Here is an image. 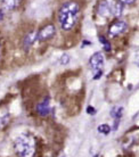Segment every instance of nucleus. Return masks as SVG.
I'll list each match as a JSON object with an SVG mask.
<instances>
[{
  "instance_id": "f3484780",
  "label": "nucleus",
  "mask_w": 139,
  "mask_h": 157,
  "mask_svg": "<svg viewBox=\"0 0 139 157\" xmlns=\"http://www.w3.org/2000/svg\"><path fill=\"white\" fill-rule=\"evenodd\" d=\"M2 16H4V9H0V20L2 18Z\"/></svg>"
},
{
  "instance_id": "ddd939ff",
  "label": "nucleus",
  "mask_w": 139,
  "mask_h": 157,
  "mask_svg": "<svg viewBox=\"0 0 139 157\" xmlns=\"http://www.w3.org/2000/svg\"><path fill=\"white\" fill-rule=\"evenodd\" d=\"M70 60H71L70 55H68V54H63L60 58V63L62 64V65H68V64L70 63Z\"/></svg>"
},
{
  "instance_id": "4468645a",
  "label": "nucleus",
  "mask_w": 139,
  "mask_h": 157,
  "mask_svg": "<svg viewBox=\"0 0 139 157\" xmlns=\"http://www.w3.org/2000/svg\"><path fill=\"white\" fill-rule=\"evenodd\" d=\"M8 117L5 116V115H0V129H2L6 124H7Z\"/></svg>"
},
{
  "instance_id": "f8f14e48",
  "label": "nucleus",
  "mask_w": 139,
  "mask_h": 157,
  "mask_svg": "<svg viewBox=\"0 0 139 157\" xmlns=\"http://www.w3.org/2000/svg\"><path fill=\"white\" fill-rule=\"evenodd\" d=\"M98 132L106 136V134H108L111 132V128H110V125H107V124H100V125L98 126Z\"/></svg>"
},
{
  "instance_id": "2eb2a0df",
  "label": "nucleus",
  "mask_w": 139,
  "mask_h": 157,
  "mask_svg": "<svg viewBox=\"0 0 139 157\" xmlns=\"http://www.w3.org/2000/svg\"><path fill=\"white\" fill-rule=\"evenodd\" d=\"M87 113L90 115H95L96 114V109L92 106H88L87 107Z\"/></svg>"
},
{
  "instance_id": "9d476101",
  "label": "nucleus",
  "mask_w": 139,
  "mask_h": 157,
  "mask_svg": "<svg viewBox=\"0 0 139 157\" xmlns=\"http://www.w3.org/2000/svg\"><path fill=\"white\" fill-rule=\"evenodd\" d=\"M22 0H2V9L4 10H14L18 7Z\"/></svg>"
},
{
  "instance_id": "1a4fd4ad",
  "label": "nucleus",
  "mask_w": 139,
  "mask_h": 157,
  "mask_svg": "<svg viewBox=\"0 0 139 157\" xmlns=\"http://www.w3.org/2000/svg\"><path fill=\"white\" fill-rule=\"evenodd\" d=\"M122 114H123V107H113L111 110V116L114 118V125H113V130H118V126H119V123L121 121V117H122Z\"/></svg>"
},
{
  "instance_id": "39448f33",
  "label": "nucleus",
  "mask_w": 139,
  "mask_h": 157,
  "mask_svg": "<svg viewBox=\"0 0 139 157\" xmlns=\"http://www.w3.org/2000/svg\"><path fill=\"white\" fill-rule=\"evenodd\" d=\"M113 4L114 0H100L97 5V14L103 18L113 17Z\"/></svg>"
},
{
  "instance_id": "a211bd4d",
  "label": "nucleus",
  "mask_w": 139,
  "mask_h": 157,
  "mask_svg": "<svg viewBox=\"0 0 139 157\" xmlns=\"http://www.w3.org/2000/svg\"><path fill=\"white\" fill-rule=\"evenodd\" d=\"M137 62H138V65H139V57H138V60H137Z\"/></svg>"
},
{
  "instance_id": "6e6552de",
  "label": "nucleus",
  "mask_w": 139,
  "mask_h": 157,
  "mask_svg": "<svg viewBox=\"0 0 139 157\" xmlns=\"http://www.w3.org/2000/svg\"><path fill=\"white\" fill-rule=\"evenodd\" d=\"M37 40H38V32H30V33H28L26 36H24L23 39V49L25 51L29 50L30 48L33 46V43L36 42Z\"/></svg>"
},
{
  "instance_id": "6ab92c4d",
  "label": "nucleus",
  "mask_w": 139,
  "mask_h": 157,
  "mask_svg": "<svg viewBox=\"0 0 139 157\" xmlns=\"http://www.w3.org/2000/svg\"><path fill=\"white\" fill-rule=\"evenodd\" d=\"M63 157H64V156H63Z\"/></svg>"
},
{
  "instance_id": "0eeeda50",
  "label": "nucleus",
  "mask_w": 139,
  "mask_h": 157,
  "mask_svg": "<svg viewBox=\"0 0 139 157\" xmlns=\"http://www.w3.org/2000/svg\"><path fill=\"white\" fill-rule=\"evenodd\" d=\"M37 113L40 115V116H47L49 113H50V104H49V98H44V100L37 105L36 107Z\"/></svg>"
},
{
  "instance_id": "9b49d317",
  "label": "nucleus",
  "mask_w": 139,
  "mask_h": 157,
  "mask_svg": "<svg viewBox=\"0 0 139 157\" xmlns=\"http://www.w3.org/2000/svg\"><path fill=\"white\" fill-rule=\"evenodd\" d=\"M99 41L100 43L103 44V48H104V50L106 51V52H110V51L112 50V46H111V42L108 41L106 38L104 36H99Z\"/></svg>"
},
{
  "instance_id": "423d86ee",
  "label": "nucleus",
  "mask_w": 139,
  "mask_h": 157,
  "mask_svg": "<svg viewBox=\"0 0 139 157\" xmlns=\"http://www.w3.org/2000/svg\"><path fill=\"white\" fill-rule=\"evenodd\" d=\"M56 34V28L54 24H47L44 28H41L38 32V41L39 42H44L47 40L54 38Z\"/></svg>"
},
{
  "instance_id": "7ed1b4c3",
  "label": "nucleus",
  "mask_w": 139,
  "mask_h": 157,
  "mask_svg": "<svg viewBox=\"0 0 139 157\" xmlns=\"http://www.w3.org/2000/svg\"><path fill=\"white\" fill-rule=\"evenodd\" d=\"M104 62H105L104 55L99 51L95 52L89 59V66L94 72V80H98L103 75Z\"/></svg>"
},
{
  "instance_id": "f03ea898",
  "label": "nucleus",
  "mask_w": 139,
  "mask_h": 157,
  "mask_svg": "<svg viewBox=\"0 0 139 157\" xmlns=\"http://www.w3.org/2000/svg\"><path fill=\"white\" fill-rule=\"evenodd\" d=\"M14 149L18 157H34L36 140L30 134H22L14 142Z\"/></svg>"
},
{
  "instance_id": "20e7f679",
  "label": "nucleus",
  "mask_w": 139,
  "mask_h": 157,
  "mask_svg": "<svg viewBox=\"0 0 139 157\" xmlns=\"http://www.w3.org/2000/svg\"><path fill=\"white\" fill-rule=\"evenodd\" d=\"M128 23L123 20H116L111 25L108 26L107 34L110 38H116V36H122L123 33H125L128 30Z\"/></svg>"
},
{
  "instance_id": "f257e3e1",
  "label": "nucleus",
  "mask_w": 139,
  "mask_h": 157,
  "mask_svg": "<svg viewBox=\"0 0 139 157\" xmlns=\"http://www.w3.org/2000/svg\"><path fill=\"white\" fill-rule=\"evenodd\" d=\"M81 6L76 0H66L60 5L57 13V22L65 32L72 31L80 20Z\"/></svg>"
},
{
  "instance_id": "dca6fc26",
  "label": "nucleus",
  "mask_w": 139,
  "mask_h": 157,
  "mask_svg": "<svg viewBox=\"0 0 139 157\" xmlns=\"http://www.w3.org/2000/svg\"><path fill=\"white\" fill-rule=\"evenodd\" d=\"M119 1L123 5H133L136 2V0H119Z\"/></svg>"
}]
</instances>
